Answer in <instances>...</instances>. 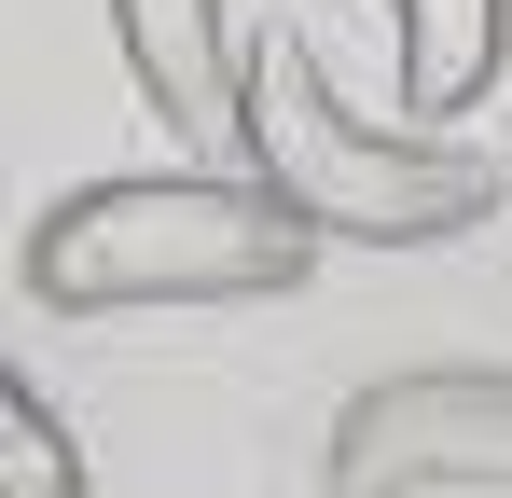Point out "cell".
I'll use <instances>...</instances> for the list:
<instances>
[{
  "label": "cell",
  "instance_id": "cell-4",
  "mask_svg": "<svg viewBox=\"0 0 512 498\" xmlns=\"http://www.w3.org/2000/svg\"><path fill=\"white\" fill-rule=\"evenodd\" d=\"M111 56L139 83V111L194 139L208 166H236V125H250V56L236 42V0H111Z\"/></svg>",
  "mask_w": 512,
  "mask_h": 498
},
{
  "label": "cell",
  "instance_id": "cell-1",
  "mask_svg": "<svg viewBox=\"0 0 512 498\" xmlns=\"http://www.w3.org/2000/svg\"><path fill=\"white\" fill-rule=\"evenodd\" d=\"M319 277V236L250 166H125L28 222V305L111 319V305H277Z\"/></svg>",
  "mask_w": 512,
  "mask_h": 498
},
{
  "label": "cell",
  "instance_id": "cell-2",
  "mask_svg": "<svg viewBox=\"0 0 512 498\" xmlns=\"http://www.w3.org/2000/svg\"><path fill=\"white\" fill-rule=\"evenodd\" d=\"M236 166L305 222L319 249H429V236H471L499 208V166L471 139H429V125H360L319 70L305 28H263L250 56V125H236Z\"/></svg>",
  "mask_w": 512,
  "mask_h": 498
},
{
  "label": "cell",
  "instance_id": "cell-5",
  "mask_svg": "<svg viewBox=\"0 0 512 498\" xmlns=\"http://www.w3.org/2000/svg\"><path fill=\"white\" fill-rule=\"evenodd\" d=\"M499 42H512V0H388V83L429 139L499 83Z\"/></svg>",
  "mask_w": 512,
  "mask_h": 498
},
{
  "label": "cell",
  "instance_id": "cell-3",
  "mask_svg": "<svg viewBox=\"0 0 512 498\" xmlns=\"http://www.w3.org/2000/svg\"><path fill=\"white\" fill-rule=\"evenodd\" d=\"M333 498H512V374L443 360V374H388L333 415L319 443Z\"/></svg>",
  "mask_w": 512,
  "mask_h": 498
},
{
  "label": "cell",
  "instance_id": "cell-6",
  "mask_svg": "<svg viewBox=\"0 0 512 498\" xmlns=\"http://www.w3.org/2000/svg\"><path fill=\"white\" fill-rule=\"evenodd\" d=\"M0 498H84V443H70V415L28 374L0 388Z\"/></svg>",
  "mask_w": 512,
  "mask_h": 498
}]
</instances>
